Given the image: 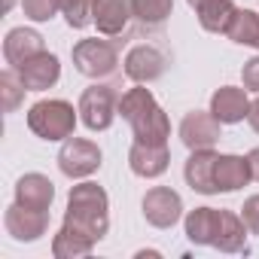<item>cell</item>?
Masks as SVG:
<instances>
[{"instance_id": "21", "label": "cell", "mask_w": 259, "mask_h": 259, "mask_svg": "<svg viewBox=\"0 0 259 259\" xmlns=\"http://www.w3.org/2000/svg\"><path fill=\"white\" fill-rule=\"evenodd\" d=\"M247 232H250V229L244 226V220H241L238 213L220 210V229H217L213 247L223 250V253H238V250H244V244H247Z\"/></svg>"}, {"instance_id": "22", "label": "cell", "mask_w": 259, "mask_h": 259, "mask_svg": "<svg viewBox=\"0 0 259 259\" xmlns=\"http://www.w3.org/2000/svg\"><path fill=\"white\" fill-rule=\"evenodd\" d=\"M195 13H198V22H201L204 31L226 34L229 25H232V19H235V13H238V7L232 4V0H204Z\"/></svg>"}, {"instance_id": "28", "label": "cell", "mask_w": 259, "mask_h": 259, "mask_svg": "<svg viewBox=\"0 0 259 259\" xmlns=\"http://www.w3.org/2000/svg\"><path fill=\"white\" fill-rule=\"evenodd\" d=\"M241 220H244V226H247L253 235H259V195H250V198L244 201Z\"/></svg>"}, {"instance_id": "18", "label": "cell", "mask_w": 259, "mask_h": 259, "mask_svg": "<svg viewBox=\"0 0 259 259\" xmlns=\"http://www.w3.org/2000/svg\"><path fill=\"white\" fill-rule=\"evenodd\" d=\"M52 198H55V186H52V180L43 177V174H25V177L16 183V201L25 204V207L49 210V207H52Z\"/></svg>"}, {"instance_id": "29", "label": "cell", "mask_w": 259, "mask_h": 259, "mask_svg": "<svg viewBox=\"0 0 259 259\" xmlns=\"http://www.w3.org/2000/svg\"><path fill=\"white\" fill-rule=\"evenodd\" d=\"M241 79H244V89H247V92H259V55L244 64Z\"/></svg>"}, {"instance_id": "7", "label": "cell", "mask_w": 259, "mask_h": 259, "mask_svg": "<svg viewBox=\"0 0 259 259\" xmlns=\"http://www.w3.org/2000/svg\"><path fill=\"white\" fill-rule=\"evenodd\" d=\"M141 207H144V220L156 229H171L183 217V201L171 186H153L144 195Z\"/></svg>"}, {"instance_id": "1", "label": "cell", "mask_w": 259, "mask_h": 259, "mask_svg": "<svg viewBox=\"0 0 259 259\" xmlns=\"http://www.w3.org/2000/svg\"><path fill=\"white\" fill-rule=\"evenodd\" d=\"M119 116L132 125L135 141L144 144H168L171 138V119L168 113L159 107V101L153 98L150 89H128L119 98Z\"/></svg>"}, {"instance_id": "30", "label": "cell", "mask_w": 259, "mask_h": 259, "mask_svg": "<svg viewBox=\"0 0 259 259\" xmlns=\"http://www.w3.org/2000/svg\"><path fill=\"white\" fill-rule=\"evenodd\" d=\"M247 122H250V128H253V132L259 135V98L250 104V113H247Z\"/></svg>"}, {"instance_id": "9", "label": "cell", "mask_w": 259, "mask_h": 259, "mask_svg": "<svg viewBox=\"0 0 259 259\" xmlns=\"http://www.w3.org/2000/svg\"><path fill=\"white\" fill-rule=\"evenodd\" d=\"M220 128H223V122L210 110L207 113L204 110H192L180 122V141L189 150H207V147H213L220 141Z\"/></svg>"}, {"instance_id": "5", "label": "cell", "mask_w": 259, "mask_h": 259, "mask_svg": "<svg viewBox=\"0 0 259 259\" xmlns=\"http://www.w3.org/2000/svg\"><path fill=\"white\" fill-rule=\"evenodd\" d=\"M119 92L113 85H89L82 95H79V119L89 132H107L113 125L116 113H119Z\"/></svg>"}, {"instance_id": "27", "label": "cell", "mask_w": 259, "mask_h": 259, "mask_svg": "<svg viewBox=\"0 0 259 259\" xmlns=\"http://www.w3.org/2000/svg\"><path fill=\"white\" fill-rule=\"evenodd\" d=\"M22 10L31 22H49L58 16L61 0H22Z\"/></svg>"}, {"instance_id": "14", "label": "cell", "mask_w": 259, "mask_h": 259, "mask_svg": "<svg viewBox=\"0 0 259 259\" xmlns=\"http://www.w3.org/2000/svg\"><path fill=\"white\" fill-rule=\"evenodd\" d=\"M95 28L104 37H119L132 22V0H95Z\"/></svg>"}, {"instance_id": "33", "label": "cell", "mask_w": 259, "mask_h": 259, "mask_svg": "<svg viewBox=\"0 0 259 259\" xmlns=\"http://www.w3.org/2000/svg\"><path fill=\"white\" fill-rule=\"evenodd\" d=\"M186 4H189V7H195V10H198V7H201V4H204V0H186Z\"/></svg>"}, {"instance_id": "25", "label": "cell", "mask_w": 259, "mask_h": 259, "mask_svg": "<svg viewBox=\"0 0 259 259\" xmlns=\"http://www.w3.org/2000/svg\"><path fill=\"white\" fill-rule=\"evenodd\" d=\"M25 92H28V85H25V79L16 67H7L0 73V95H4V110L7 113L19 110V104L25 101Z\"/></svg>"}, {"instance_id": "8", "label": "cell", "mask_w": 259, "mask_h": 259, "mask_svg": "<svg viewBox=\"0 0 259 259\" xmlns=\"http://www.w3.org/2000/svg\"><path fill=\"white\" fill-rule=\"evenodd\" d=\"M168 67V55L150 43L144 46H135L132 52L125 55V76L138 82V85H147V82H156Z\"/></svg>"}, {"instance_id": "15", "label": "cell", "mask_w": 259, "mask_h": 259, "mask_svg": "<svg viewBox=\"0 0 259 259\" xmlns=\"http://www.w3.org/2000/svg\"><path fill=\"white\" fill-rule=\"evenodd\" d=\"M19 73H22L28 92H46V89H52V85L58 82L61 64H58V58H55L52 52H40V55L28 58V61L19 67Z\"/></svg>"}, {"instance_id": "20", "label": "cell", "mask_w": 259, "mask_h": 259, "mask_svg": "<svg viewBox=\"0 0 259 259\" xmlns=\"http://www.w3.org/2000/svg\"><path fill=\"white\" fill-rule=\"evenodd\" d=\"M183 226H186V238L192 244H210L213 247L217 229H220V210L217 207H195L186 213Z\"/></svg>"}, {"instance_id": "2", "label": "cell", "mask_w": 259, "mask_h": 259, "mask_svg": "<svg viewBox=\"0 0 259 259\" xmlns=\"http://www.w3.org/2000/svg\"><path fill=\"white\" fill-rule=\"evenodd\" d=\"M110 201H107V192L98 186V183H76L70 186V195H67V213H64V223L82 229L89 238L101 241L110 229V213H107Z\"/></svg>"}, {"instance_id": "26", "label": "cell", "mask_w": 259, "mask_h": 259, "mask_svg": "<svg viewBox=\"0 0 259 259\" xmlns=\"http://www.w3.org/2000/svg\"><path fill=\"white\" fill-rule=\"evenodd\" d=\"M61 13H64V19H67L70 28L82 31V28L95 25V19H92L95 0H61Z\"/></svg>"}, {"instance_id": "4", "label": "cell", "mask_w": 259, "mask_h": 259, "mask_svg": "<svg viewBox=\"0 0 259 259\" xmlns=\"http://www.w3.org/2000/svg\"><path fill=\"white\" fill-rule=\"evenodd\" d=\"M73 67L89 76V79H104V76H113L119 70V49L116 43L110 40H98V37H89V40H79L73 46Z\"/></svg>"}, {"instance_id": "16", "label": "cell", "mask_w": 259, "mask_h": 259, "mask_svg": "<svg viewBox=\"0 0 259 259\" xmlns=\"http://www.w3.org/2000/svg\"><path fill=\"white\" fill-rule=\"evenodd\" d=\"M40 52H46L43 37H40L37 31H31V28H13V31L7 34V40H4V58H7V64L16 67V70H19L28 58H34V55H40Z\"/></svg>"}, {"instance_id": "24", "label": "cell", "mask_w": 259, "mask_h": 259, "mask_svg": "<svg viewBox=\"0 0 259 259\" xmlns=\"http://www.w3.org/2000/svg\"><path fill=\"white\" fill-rule=\"evenodd\" d=\"M171 10H174V0H132V16L147 28L165 25Z\"/></svg>"}, {"instance_id": "10", "label": "cell", "mask_w": 259, "mask_h": 259, "mask_svg": "<svg viewBox=\"0 0 259 259\" xmlns=\"http://www.w3.org/2000/svg\"><path fill=\"white\" fill-rule=\"evenodd\" d=\"M7 232L16 238V241H40L49 229V210H34V207H25L19 201H13L7 207Z\"/></svg>"}, {"instance_id": "31", "label": "cell", "mask_w": 259, "mask_h": 259, "mask_svg": "<svg viewBox=\"0 0 259 259\" xmlns=\"http://www.w3.org/2000/svg\"><path fill=\"white\" fill-rule=\"evenodd\" d=\"M247 162H250V171H253V180H259V147L247 153Z\"/></svg>"}, {"instance_id": "17", "label": "cell", "mask_w": 259, "mask_h": 259, "mask_svg": "<svg viewBox=\"0 0 259 259\" xmlns=\"http://www.w3.org/2000/svg\"><path fill=\"white\" fill-rule=\"evenodd\" d=\"M213 180H217V192H235V189L247 186L253 180L247 156H217Z\"/></svg>"}, {"instance_id": "32", "label": "cell", "mask_w": 259, "mask_h": 259, "mask_svg": "<svg viewBox=\"0 0 259 259\" xmlns=\"http://www.w3.org/2000/svg\"><path fill=\"white\" fill-rule=\"evenodd\" d=\"M13 4H16V0H4V13H10V10H13Z\"/></svg>"}, {"instance_id": "19", "label": "cell", "mask_w": 259, "mask_h": 259, "mask_svg": "<svg viewBox=\"0 0 259 259\" xmlns=\"http://www.w3.org/2000/svg\"><path fill=\"white\" fill-rule=\"evenodd\" d=\"M95 244H98V241L89 238L82 229L64 223V226L58 229V235L52 238V253H55V259H76V256H89Z\"/></svg>"}, {"instance_id": "13", "label": "cell", "mask_w": 259, "mask_h": 259, "mask_svg": "<svg viewBox=\"0 0 259 259\" xmlns=\"http://www.w3.org/2000/svg\"><path fill=\"white\" fill-rule=\"evenodd\" d=\"M210 113H213L223 125L244 122L247 113H250L247 89H238V85H220V89L210 95Z\"/></svg>"}, {"instance_id": "6", "label": "cell", "mask_w": 259, "mask_h": 259, "mask_svg": "<svg viewBox=\"0 0 259 259\" xmlns=\"http://www.w3.org/2000/svg\"><path fill=\"white\" fill-rule=\"evenodd\" d=\"M58 168H61V174L70 177V180H85V177H92V174L101 168V150H98V144L70 135V138L64 141L61 153H58Z\"/></svg>"}, {"instance_id": "3", "label": "cell", "mask_w": 259, "mask_h": 259, "mask_svg": "<svg viewBox=\"0 0 259 259\" xmlns=\"http://www.w3.org/2000/svg\"><path fill=\"white\" fill-rule=\"evenodd\" d=\"M76 113L79 110H73V104L61 98L37 101L28 110V128L40 141H67L76 128Z\"/></svg>"}, {"instance_id": "12", "label": "cell", "mask_w": 259, "mask_h": 259, "mask_svg": "<svg viewBox=\"0 0 259 259\" xmlns=\"http://www.w3.org/2000/svg\"><path fill=\"white\" fill-rule=\"evenodd\" d=\"M217 156H220V153H213V147H207V150H192V156L186 159V168H183V177H186V183H189L192 192L217 195V180H213Z\"/></svg>"}, {"instance_id": "23", "label": "cell", "mask_w": 259, "mask_h": 259, "mask_svg": "<svg viewBox=\"0 0 259 259\" xmlns=\"http://www.w3.org/2000/svg\"><path fill=\"white\" fill-rule=\"evenodd\" d=\"M226 37H229L232 43H238V46H253V49H259V13H253V10H238L235 19H232V25H229V31H226Z\"/></svg>"}, {"instance_id": "11", "label": "cell", "mask_w": 259, "mask_h": 259, "mask_svg": "<svg viewBox=\"0 0 259 259\" xmlns=\"http://www.w3.org/2000/svg\"><path fill=\"white\" fill-rule=\"evenodd\" d=\"M168 162H171V153H168V144H144V141H135L132 150H128V168H132L138 177H162L168 171Z\"/></svg>"}]
</instances>
